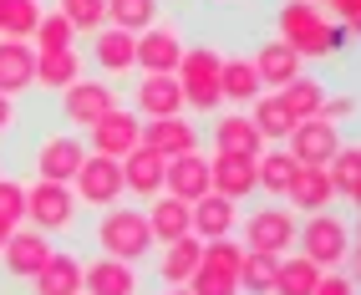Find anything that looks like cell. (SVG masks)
Segmentation results:
<instances>
[{
    "label": "cell",
    "mask_w": 361,
    "mask_h": 295,
    "mask_svg": "<svg viewBox=\"0 0 361 295\" xmlns=\"http://www.w3.org/2000/svg\"><path fill=\"white\" fill-rule=\"evenodd\" d=\"M275 31H280V41L290 46L295 56L321 61V56L346 52V31H351V26L331 20L316 0H285V6L275 11Z\"/></svg>",
    "instance_id": "obj_1"
},
{
    "label": "cell",
    "mask_w": 361,
    "mask_h": 295,
    "mask_svg": "<svg viewBox=\"0 0 361 295\" xmlns=\"http://www.w3.org/2000/svg\"><path fill=\"white\" fill-rule=\"evenodd\" d=\"M92 239H97V250L112 255V260H148L153 255V234H148V219H142V209H128V204H112V209H97V229H92Z\"/></svg>",
    "instance_id": "obj_2"
},
{
    "label": "cell",
    "mask_w": 361,
    "mask_h": 295,
    "mask_svg": "<svg viewBox=\"0 0 361 295\" xmlns=\"http://www.w3.org/2000/svg\"><path fill=\"white\" fill-rule=\"evenodd\" d=\"M295 250L305 260H316L321 270H341L346 255H351V224H346V214H336V209L305 214L300 229H295Z\"/></svg>",
    "instance_id": "obj_3"
},
{
    "label": "cell",
    "mask_w": 361,
    "mask_h": 295,
    "mask_svg": "<svg viewBox=\"0 0 361 295\" xmlns=\"http://www.w3.org/2000/svg\"><path fill=\"white\" fill-rule=\"evenodd\" d=\"M26 219H31V229L41 234H71L82 224V204H77V193H71V183H26Z\"/></svg>",
    "instance_id": "obj_4"
},
{
    "label": "cell",
    "mask_w": 361,
    "mask_h": 295,
    "mask_svg": "<svg viewBox=\"0 0 361 295\" xmlns=\"http://www.w3.org/2000/svg\"><path fill=\"white\" fill-rule=\"evenodd\" d=\"M239 265H245V244L224 239H204L199 270L188 275V295H239Z\"/></svg>",
    "instance_id": "obj_5"
},
{
    "label": "cell",
    "mask_w": 361,
    "mask_h": 295,
    "mask_svg": "<svg viewBox=\"0 0 361 295\" xmlns=\"http://www.w3.org/2000/svg\"><path fill=\"white\" fill-rule=\"evenodd\" d=\"M295 229H300V214L290 204H264L255 214H239V244L245 250H264V255H290L295 250Z\"/></svg>",
    "instance_id": "obj_6"
},
{
    "label": "cell",
    "mask_w": 361,
    "mask_h": 295,
    "mask_svg": "<svg viewBox=\"0 0 361 295\" xmlns=\"http://www.w3.org/2000/svg\"><path fill=\"white\" fill-rule=\"evenodd\" d=\"M173 77L183 87V107H194V112H219L224 107V97H219V52H214V46L183 52Z\"/></svg>",
    "instance_id": "obj_7"
},
{
    "label": "cell",
    "mask_w": 361,
    "mask_h": 295,
    "mask_svg": "<svg viewBox=\"0 0 361 295\" xmlns=\"http://www.w3.org/2000/svg\"><path fill=\"white\" fill-rule=\"evenodd\" d=\"M71 193H77L82 209H112L123 204V163L117 158H102V153H87L82 168L71 174Z\"/></svg>",
    "instance_id": "obj_8"
},
{
    "label": "cell",
    "mask_w": 361,
    "mask_h": 295,
    "mask_svg": "<svg viewBox=\"0 0 361 295\" xmlns=\"http://www.w3.org/2000/svg\"><path fill=\"white\" fill-rule=\"evenodd\" d=\"M137 143H142V117L133 107H112L87 128V153H102V158H128Z\"/></svg>",
    "instance_id": "obj_9"
},
{
    "label": "cell",
    "mask_w": 361,
    "mask_h": 295,
    "mask_svg": "<svg viewBox=\"0 0 361 295\" xmlns=\"http://www.w3.org/2000/svg\"><path fill=\"white\" fill-rule=\"evenodd\" d=\"M82 158H87V143L66 128V133H46L36 143L31 168H36V179H46V183H71V174L82 168Z\"/></svg>",
    "instance_id": "obj_10"
},
{
    "label": "cell",
    "mask_w": 361,
    "mask_h": 295,
    "mask_svg": "<svg viewBox=\"0 0 361 295\" xmlns=\"http://www.w3.org/2000/svg\"><path fill=\"white\" fill-rule=\"evenodd\" d=\"M56 97H61V117L71 122V133H87L102 112L117 107L112 82H87V77H77V82H71L66 92H56Z\"/></svg>",
    "instance_id": "obj_11"
},
{
    "label": "cell",
    "mask_w": 361,
    "mask_h": 295,
    "mask_svg": "<svg viewBox=\"0 0 361 295\" xmlns=\"http://www.w3.org/2000/svg\"><path fill=\"white\" fill-rule=\"evenodd\" d=\"M285 153H290L295 163H331V153L341 148V122H326V117H305L290 128V138L280 143Z\"/></svg>",
    "instance_id": "obj_12"
},
{
    "label": "cell",
    "mask_w": 361,
    "mask_h": 295,
    "mask_svg": "<svg viewBox=\"0 0 361 295\" xmlns=\"http://www.w3.org/2000/svg\"><path fill=\"white\" fill-rule=\"evenodd\" d=\"M51 234H41V229H11V239H6V250H0V260H6V275L11 280H36L41 275V265L51 260Z\"/></svg>",
    "instance_id": "obj_13"
},
{
    "label": "cell",
    "mask_w": 361,
    "mask_h": 295,
    "mask_svg": "<svg viewBox=\"0 0 361 295\" xmlns=\"http://www.w3.org/2000/svg\"><path fill=\"white\" fill-rule=\"evenodd\" d=\"M209 193H224L234 204H250L259 183H255V158H239V153H219L214 148L209 158Z\"/></svg>",
    "instance_id": "obj_14"
},
{
    "label": "cell",
    "mask_w": 361,
    "mask_h": 295,
    "mask_svg": "<svg viewBox=\"0 0 361 295\" xmlns=\"http://www.w3.org/2000/svg\"><path fill=\"white\" fill-rule=\"evenodd\" d=\"M133 112L142 122H148V117H178L183 112L178 77H168V71H142V82L133 87Z\"/></svg>",
    "instance_id": "obj_15"
},
{
    "label": "cell",
    "mask_w": 361,
    "mask_h": 295,
    "mask_svg": "<svg viewBox=\"0 0 361 295\" xmlns=\"http://www.w3.org/2000/svg\"><path fill=\"white\" fill-rule=\"evenodd\" d=\"M183 52H188V46H183V36H178L173 26H158V20H153L148 31H137L133 61H137V71H168V77H173Z\"/></svg>",
    "instance_id": "obj_16"
},
{
    "label": "cell",
    "mask_w": 361,
    "mask_h": 295,
    "mask_svg": "<svg viewBox=\"0 0 361 295\" xmlns=\"http://www.w3.org/2000/svg\"><path fill=\"white\" fill-rule=\"evenodd\" d=\"M137 270L128 260H112V255H97V260H82V295H137Z\"/></svg>",
    "instance_id": "obj_17"
},
{
    "label": "cell",
    "mask_w": 361,
    "mask_h": 295,
    "mask_svg": "<svg viewBox=\"0 0 361 295\" xmlns=\"http://www.w3.org/2000/svg\"><path fill=\"white\" fill-rule=\"evenodd\" d=\"M123 163V193H133V199H158L163 193V168H168V158H158L148 143H137L128 158H117Z\"/></svg>",
    "instance_id": "obj_18"
},
{
    "label": "cell",
    "mask_w": 361,
    "mask_h": 295,
    "mask_svg": "<svg viewBox=\"0 0 361 295\" xmlns=\"http://www.w3.org/2000/svg\"><path fill=\"white\" fill-rule=\"evenodd\" d=\"M133 46H137L133 31H123V26H97V31H92V61H97L102 77H128V71H137Z\"/></svg>",
    "instance_id": "obj_19"
},
{
    "label": "cell",
    "mask_w": 361,
    "mask_h": 295,
    "mask_svg": "<svg viewBox=\"0 0 361 295\" xmlns=\"http://www.w3.org/2000/svg\"><path fill=\"white\" fill-rule=\"evenodd\" d=\"M163 193H173V199H183V204H194V199H204L209 193V158L199 153H178V158H168V168H163Z\"/></svg>",
    "instance_id": "obj_20"
},
{
    "label": "cell",
    "mask_w": 361,
    "mask_h": 295,
    "mask_svg": "<svg viewBox=\"0 0 361 295\" xmlns=\"http://www.w3.org/2000/svg\"><path fill=\"white\" fill-rule=\"evenodd\" d=\"M142 143H148L158 158H178V153H194L199 148V128L183 112L178 117H148L142 122Z\"/></svg>",
    "instance_id": "obj_21"
},
{
    "label": "cell",
    "mask_w": 361,
    "mask_h": 295,
    "mask_svg": "<svg viewBox=\"0 0 361 295\" xmlns=\"http://www.w3.org/2000/svg\"><path fill=\"white\" fill-rule=\"evenodd\" d=\"M250 61H255V71H259V87H270V92H280L285 82H295L300 71H305V56H295L280 36L259 41V52H255Z\"/></svg>",
    "instance_id": "obj_22"
},
{
    "label": "cell",
    "mask_w": 361,
    "mask_h": 295,
    "mask_svg": "<svg viewBox=\"0 0 361 295\" xmlns=\"http://www.w3.org/2000/svg\"><path fill=\"white\" fill-rule=\"evenodd\" d=\"M285 204H290L295 214H316V209H331L336 193H331V179L321 163H295V179L290 188H285Z\"/></svg>",
    "instance_id": "obj_23"
},
{
    "label": "cell",
    "mask_w": 361,
    "mask_h": 295,
    "mask_svg": "<svg viewBox=\"0 0 361 295\" xmlns=\"http://www.w3.org/2000/svg\"><path fill=\"white\" fill-rule=\"evenodd\" d=\"M142 219H148L153 244H173V239H183V234H194V214H188V204L173 199V193H158V199H148Z\"/></svg>",
    "instance_id": "obj_24"
},
{
    "label": "cell",
    "mask_w": 361,
    "mask_h": 295,
    "mask_svg": "<svg viewBox=\"0 0 361 295\" xmlns=\"http://www.w3.org/2000/svg\"><path fill=\"white\" fill-rule=\"evenodd\" d=\"M31 82H36V52H31V41L6 36V41H0V92L20 97V92H31Z\"/></svg>",
    "instance_id": "obj_25"
},
{
    "label": "cell",
    "mask_w": 361,
    "mask_h": 295,
    "mask_svg": "<svg viewBox=\"0 0 361 295\" xmlns=\"http://www.w3.org/2000/svg\"><path fill=\"white\" fill-rule=\"evenodd\" d=\"M214 148L219 153H239V158H259V148H264V138H259V128L250 122V112H224V117H214Z\"/></svg>",
    "instance_id": "obj_26"
},
{
    "label": "cell",
    "mask_w": 361,
    "mask_h": 295,
    "mask_svg": "<svg viewBox=\"0 0 361 295\" xmlns=\"http://www.w3.org/2000/svg\"><path fill=\"white\" fill-rule=\"evenodd\" d=\"M188 214H194V234L199 239H224L239 229V204L224 199V193H204V199L188 204Z\"/></svg>",
    "instance_id": "obj_27"
},
{
    "label": "cell",
    "mask_w": 361,
    "mask_h": 295,
    "mask_svg": "<svg viewBox=\"0 0 361 295\" xmlns=\"http://www.w3.org/2000/svg\"><path fill=\"white\" fill-rule=\"evenodd\" d=\"M31 295H82V260L71 250H51V260L31 280Z\"/></svg>",
    "instance_id": "obj_28"
},
{
    "label": "cell",
    "mask_w": 361,
    "mask_h": 295,
    "mask_svg": "<svg viewBox=\"0 0 361 295\" xmlns=\"http://www.w3.org/2000/svg\"><path fill=\"white\" fill-rule=\"evenodd\" d=\"M199 255H204V239L199 234H183L173 244H158V280L163 285H188V275L199 270Z\"/></svg>",
    "instance_id": "obj_29"
},
{
    "label": "cell",
    "mask_w": 361,
    "mask_h": 295,
    "mask_svg": "<svg viewBox=\"0 0 361 295\" xmlns=\"http://www.w3.org/2000/svg\"><path fill=\"white\" fill-rule=\"evenodd\" d=\"M259 92L264 87H259V71H255L250 56H219V97H224V102L250 107Z\"/></svg>",
    "instance_id": "obj_30"
},
{
    "label": "cell",
    "mask_w": 361,
    "mask_h": 295,
    "mask_svg": "<svg viewBox=\"0 0 361 295\" xmlns=\"http://www.w3.org/2000/svg\"><path fill=\"white\" fill-rule=\"evenodd\" d=\"M82 77V52L77 46H61V52H36V82L41 92H66Z\"/></svg>",
    "instance_id": "obj_31"
},
{
    "label": "cell",
    "mask_w": 361,
    "mask_h": 295,
    "mask_svg": "<svg viewBox=\"0 0 361 295\" xmlns=\"http://www.w3.org/2000/svg\"><path fill=\"white\" fill-rule=\"evenodd\" d=\"M290 179H295V158L285 153L280 143H264V148H259V158H255V183H259V193H270V199H285Z\"/></svg>",
    "instance_id": "obj_32"
},
{
    "label": "cell",
    "mask_w": 361,
    "mask_h": 295,
    "mask_svg": "<svg viewBox=\"0 0 361 295\" xmlns=\"http://www.w3.org/2000/svg\"><path fill=\"white\" fill-rule=\"evenodd\" d=\"M326 179H331V193L341 204H356L361 199V148L356 143H341L326 163Z\"/></svg>",
    "instance_id": "obj_33"
},
{
    "label": "cell",
    "mask_w": 361,
    "mask_h": 295,
    "mask_svg": "<svg viewBox=\"0 0 361 295\" xmlns=\"http://www.w3.org/2000/svg\"><path fill=\"white\" fill-rule=\"evenodd\" d=\"M250 122L259 128L264 143H285L290 128H295V117H290V107L280 102V92H259L255 102H250Z\"/></svg>",
    "instance_id": "obj_34"
},
{
    "label": "cell",
    "mask_w": 361,
    "mask_h": 295,
    "mask_svg": "<svg viewBox=\"0 0 361 295\" xmlns=\"http://www.w3.org/2000/svg\"><path fill=\"white\" fill-rule=\"evenodd\" d=\"M316 280H321V265L316 260H305L300 250L295 255H280V265H275V295H310Z\"/></svg>",
    "instance_id": "obj_35"
},
{
    "label": "cell",
    "mask_w": 361,
    "mask_h": 295,
    "mask_svg": "<svg viewBox=\"0 0 361 295\" xmlns=\"http://www.w3.org/2000/svg\"><path fill=\"white\" fill-rule=\"evenodd\" d=\"M280 102L290 107L295 122H305V117H316V112H321V102H326V82H316V77H305V71H300L295 82H285V87H280Z\"/></svg>",
    "instance_id": "obj_36"
},
{
    "label": "cell",
    "mask_w": 361,
    "mask_h": 295,
    "mask_svg": "<svg viewBox=\"0 0 361 295\" xmlns=\"http://www.w3.org/2000/svg\"><path fill=\"white\" fill-rule=\"evenodd\" d=\"M275 265H280V255L245 250V265H239V295H275Z\"/></svg>",
    "instance_id": "obj_37"
},
{
    "label": "cell",
    "mask_w": 361,
    "mask_h": 295,
    "mask_svg": "<svg viewBox=\"0 0 361 295\" xmlns=\"http://www.w3.org/2000/svg\"><path fill=\"white\" fill-rule=\"evenodd\" d=\"M46 16L41 0H0V36H16V41H31L36 20Z\"/></svg>",
    "instance_id": "obj_38"
},
{
    "label": "cell",
    "mask_w": 361,
    "mask_h": 295,
    "mask_svg": "<svg viewBox=\"0 0 361 295\" xmlns=\"http://www.w3.org/2000/svg\"><path fill=\"white\" fill-rule=\"evenodd\" d=\"M158 20V0H107V26H123V31H148Z\"/></svg>",
    "instance_id": "obj_39"
},
{
    "label": "cell",
    "mask_w": 361,
    "mask_h": 295,
    "mask_svg": "<svg viewBox=\"0 0 361 295\" xmlns=\"http://www.w3.org/2000/svg\"><path fill=\"white\" fill-rule=\"evenodd\" d=\"M61 46H77V31H71V20L61 11H46L31 31V52H61Z\"/></svg>",
    "instance_id": "obj_40"
},
{
    "label": "cell",
    "mask_w": 361,
    "mask_h": 295,
    "mask_svg": "<svg viewBox=\"0 0 361 295\" xmlns=\"http://www.w3.org/2000/svg\"><path fill=\"white\" fill-rule=\"evenodd\" d=\"M56 11L71 20V31H97V26H107V0H56Z\"/></svg>",
    "instance_id": "obj_41"
},
{
    "label": "cell",
    "mask_w": 361,
    "mask_h": 295,
    "mask_svg": "<svg viewBox=\"0 0 361 295\" xmlns=\"http://www.w3.org/2000/svg\"><path fill=\"white\" fill-rule=\"evenodd\" d=\"M0 214L11 224H26V183L20 179H0Z\"/></svg>",
    "instance_id": "obj_42"
},
{
    "label": "cell",
    "mask_w": 361,
    "mask_h": 295,
    "mask_svg": "<svg viewBox=\"0 0 361 295\" xmlns=\"http://www.w3.org/2000/svg\"><path fill=\"white\" fill-rule=\"evenodd\" d=\"M310 295H356V280L341 275V270H321V280H316Z\"/></svg>",
    "instance_id": "obj_43"
},
{
    "label": "cell",
    "mask_w": 361,
    "mask_h": 295,
    "mask_svg": "<svg viewBox=\"0 0 361 295\" xmlns=\"http://www.w3.org/2000/svg\"><path fill=\"white\" fill-rule=\"evenodd\" d=\"M326 11L341 20V26H356V20H361V0H331Z\"/></svg>",
    "instance_id": "obj_44"
},
{
    "label": "cell",
    "mask_w": 361,
    "mask_h": 295,
    "mask_svg": "<svg viewBox=\"0 0 361 295\" xmlns=\"http://www.w3.org/2000/svg\"><path fill=\"white\" fill-rule=\"evenodd\" d=\"M11 122H16V97L0 92V133H11Z\"/></svg>",
    "instance_id": "obj_45"
},
{
    "label": "cell",
    "mask_w": 361,
    "mask_h": 295,
    "mask_svg": "<svg viewBox=\"0 0 361 295\" xmlns=\"http://www.w3.org/2000/svg\"><path fill=\"white\" fill-rule=\"evenodd\" d=\"M11 229H16V224H11L6 214H0V250H6V239H11Z\"/></svg>",
    "instance_id": "obj_46"
},
{
    "label": "cell",
    "mask_w": 361,
    "mask_h": 295,
    "mask_svg": "<svg viewBox=\"0 0 361 295\" xmlns=\"http://www.w3.org/2000/svg\"><path fill=\"white\" fill-rule=\"evenodd\" d=\"M163 295H188V285H168V290H163Z\"/></svg>",
    "instance_id": "obj_47"
},
{
    "label": "cell",
    "mask_w": 361,
    "mask_h": 295,
    "mask_svg": "<svg viewBox=\"0 0 361 295\" xmlns=\"http://www.w3.org/2000/svg\"><path fill=\"white\" fill-rule=\"evenodd\" d=\"M316 6H321V11H326V6H331V0H316Z\"/></svg>",
    "instance_id": "obj_48"
},
{
    "label": "cell",
    "mask_w": 361,
    "mask_h": 295,
    "mask_svg": "<svg viewBox=\"0 0 361 295\" xmlns=\"http://www.w3.org/2000/svg\"><path fill=\"white\" fill-rule=\"evenodd\" d=\"M219 6H229V0H219Z\"/></svg>",
    "instance_id": "obj_49"
}]
</instances>
